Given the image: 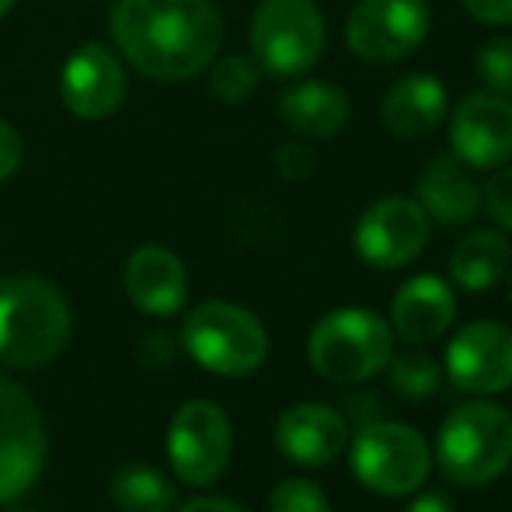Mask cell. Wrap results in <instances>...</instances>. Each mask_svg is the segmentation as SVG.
<instances>
[{
	"mask_svg": "<svg viewBox=\"0 0 512 512\" xmlns=\"http://www.w3.org/2000/svg\"><path fill=\"white\" fill-rule=\"evenodd\" d=\"M512 269V244L502 230L474 227L457 237L450 251V279L464 293H488Z\"/></svg>",
	"mask_w": 512,
	"mask_h": 512,
	"instance_id": "44dd1931",
	"label": "cell"
},
{
	"mask_svg": "<svg viewBox=\"0 0 512 512\" xmlns=\"http://www.w3.org/2000/svg\"><path fill=\"white\" fill-rule=\"evenodd\" d=\"M276 443L293 464L328 467L331 460L342 457L345 443H349V425L335 408L321 405V401H304L279 415Z\"/></svg>",
	"mask_w": 512,
	"mask_h": 512,
	"instance_id": "9a60e30c",
	"label": "cell"
},
{
	"mask_svg": "<svg viewBox=\"0 0 512 512\" xmlns=\"http://www.w3.org/2000/svg\"><path fill=\"white\" fill-rule=\"evenodd\" d=\"M182 342L189 356L220 377H248L269 356V331L251 310L230 300H206L185 317Z\"/></svg>",
	"mask_w": 512,
	"mask_h": 512,
	"instance_id": "8992f818",
	"label": "cell"
},
{
	"mask_svg": "<svg viewBox=\"0 0 512 512\" xmlns=\"http://www.w3.org/2000/svg\"><path fill=\"white\" fill-rule=\"evenodd\" d=\"M122 283H126L129 300L154 317L175 314L189 297V272H185L182 258L164 244L136 248L122 269Z\"/></svg>",
	"mask_w": 512,
	"mask_h": 512,
	"instance_id": "ac0fdd59",
	"label": "cell"
},
{
	"mask_svg": "<svg viewBox=\"0 0 512 512\" xmlns=\"http://www.w3.org/2000/svg\"><path fill=\"white\" fill-rule=\"evenodd\" d=\"M405 512H457V509H453V502L446 499V495L432 492V495H418Z\"/></svg>",
	"mask_w": 512,
	"mask_h": 512,
	"instance_id": "1f68e13d",
	"label": "cell"
},
{
	"mask_svg": "<svg viewBox=\"0 0 512 512\" xmlns=\"http://www.w3.org/2000/svg\"><path fill=\"white\" fill-rule=\"evenodd\" d=\"M349 460L359 485L384 499H401L425 485L432 471V446L411 425L370 422L352 439Z\"/></svg>",
	"mask_w": 512,
	"mask_h": 512,
	"instance_id": "52a82bcc",
	"label": "cell"
},
{
	"mask_svg": "<svg viewBox=\"0 0 512 512\" xmlns=\"http://www.w3.org/2000/svg\"><path fill=\"white\" fill-rule=\"evenodd\" d=\"M60 98L77 119H108L119 112L122 98H126V70L115 60L112 49L88 42V46L74 49L70 60L63 63Z\"/></svg>",
	"mask_w": 512,
	"mask_h": 512,
	"instance_id": "5bb4252c",
	"label": "cell"
},
{
	"mask_svg": "<svg viewBox=\"0 0 512 512\" xmlns=\"http://www.w3.org/2000/svg\"><path fill=\"white\" fill-rule=\"evenodd\" d=\"M474 70H478L481 88L512 98V35H495V39H488L485 46L478 49Z\"/></svg>",
	"mask_w": 512,
	"mask_h": 512,
	"instance_id": "d4e9b609",
	"label": "cell"
},
{
	"mask_svg": "<svg viewBox=\"0 0 512 512\" xmlns=\"http://www.w3.org/2000/svg\"><path fill=\"white\" fill-rule=\"evenodd\" d=\"M415 199L429 213V220L443 223V227H464V223H471L485 209V189H481V182L453 154H439L425 164L422 178H418Z\"/></svg>",
	"mask_w": 512,
	"mask_h": 512,
	"instance_id": "d6986e66",
	"label": "cell"
},
{
	"mask_svg": "<svg viewBox=\"0 0 512 512\" xmlns=\"http://www.w3.org/2000/svg\"><path fill=\"white\" fill-rule=\"evenodd\" d=\"M467 14L481 25H492V28H506L512 25V0H460Z\"/></svg>",
	"mask_w": 512,
	"mask_h": 512,
	"instance_id": "f1b7e54d",
	"label": "cell"
},
{
	"mask_svg": "<svg viewBox=\"0 0 512 512\" xmlns=\"http://www.w3.org/2000/svg\"><path fill=\"white\" fill-rule=\"evenodd\" d=\"M509 300H512V279H509Z\"/></svg>",
	"mask_w": 512,
	"mask_h": 512,
	"instance_id": "836d02e7",
	"label": "cell"
},
{
	"mask_svg": "<svg viewBox=\"0 0 512 512\" xmlns=\"http://www.w3.org/2000/svg\"><path fill=\"white\" fill-rule=\"evenodd\" d=\"M429 28V0H359L345 18V46L359 63L394 67L422 49Z\"/></svg>",
	"mask_w": 512,
	"mask_h": 512,
	"instance_id": "ba28073f",
	"label": "cell"
},
{
	"mask_svg": "<svg viewBox=\"0 0 512 512\" xmlns=\"http://www.w3.org/2000/svg\"><path fill=\"white\" fill-rule=\"evenodd\" d=\"M14 4H18V0H0V18H4V14L11 11Z\"/></svg>",
	"mask_w": 512,
	"mask_h": 512,
	"instance_id": "d6a6232c",
	"label": "cell"
},
{
	"mask_svg": "<svg viewBox=\"0 0 512 512\" xmlns=\"http://www.w3.org/2000/svg\"><path fill=\"white\" fill-rule=\"evenodd\" d=\"M450 115V95L436 74H408L380 98V122L398 140H425Z\"/></svg>",
	"mask_w": 512,
	"mask_h": 512,
	"instance_id": "e0dca14e",
	"label": "cell"
},
{
	"mask_svg": "<svg viewBox=\"0 0 512 512\" xmlns=\"http://www.w3.org/2000/svg\"><path fill=\"white\" fill-rule=\"evenodd\" d=\"M108 25L122 60L161 84L192 81L223 49L213 0H119Z\"/></svg>",
	"mask_w": 512,
	"mask_h": 512,
	"instance_id": "6da1fadb",
	"label": "cell"
},
{
	"mask_svg": "<svg viewBox=\"0 0 512 512\" xmlns=\"http://www.w3.org/2000/svg\"><path fill=\"white\" fill-rule=\"evenodd\" d=\"M387 366H391L394 391L405 394V398H432V394L439 391V380H443L439 363L422 349H405V352H398V356L391 352Z\"/></svg>",
	"mask_w": 512,
	"mask_h": 512,
	"instance_id": "cb8c5ba5",
	"label": "cell"
},
{
	"mask_svg": "<svg viewBox=\"0 0 512 512\" xmlns=\"http://www.w3.org/2000/svg\"><path fill=\"white\" fill-rule=\"evenodd\" d=\"M272 164H276V171L286 178V182H304L317 171V150L310 147V143H283V147L272 154Z\"/></svg>",
	"mask_w": 512,
	"mask_h": 512,
	"instance_id": "83f0119b",
	"label": "cell"
},
{
	"mask_svg": "<svg viewBox=\"0 0 512 512\" xmlns=\"http://www.w3.org/2000/svg\"><path fill=\"white\" fill-rule=\"evenodd\" d=\"M446 377L467 394H502L512 387V328L471 321L446 345Z\"/></svg>",
	"mask_w": 512,
	"mask_h": 512,
	"instance_id": "4fadbf2b",
	"label": "cell"
},
{
	"mask_svg": "<svg viewBox=\"0 0 512 512\" xmlns=\"http://www.w3.org/2000/svg\"><path fill=\"white\" fill-rule=\"evenodd\" d=\"M206 70H209V88H213V95L230 105L248 102L258 91V84H262V67L255 63V56H241V53L216 56Z\"/></svg>",
	"mask_w": 512,
	"mask_h": 512,
	"instance_id": "603a6c76",
	"label": "cell"
},
{
	"mask_svg": "<svg viewBox=\"0 0 512 512\" xmlns=\"http://www.w3.org/2000/svg\"><path fill=\"white\" fill-rule=\"evenodd\" d=\"M394 328L370 307H338L307 338L310 366L331 384H363L387 366Z\"/></svg>",
	"mask_w": 512,
	"mask_h": 512,
	"instance_id": "277c9868",
	"label": "cell"
},
{
	"mask_svg": "<svg viewBox=\"0 0 512 512\" xmlns=\"http://www.w3.org/2000/svg\"><path fill=\"white\" fill-rule=\"evenodd\" d=\"M234 432L230 418L216 401H185L168 429V457L175 474L192 488H206L227 471Z\"/></svg>",
	"mask_w": 512,
	"mask_h": 512,
	"instance_id": "8fae6325",
	"label": "cell"
},
{
	"mask_svg": "<svg viewBox=\"0 0 512 512\" xmlns=\"http://www.w3.org/2000/svg\"><path fill=\"white\" fill-rule=\"evenodd\" d=\"M436 464L453 485L481 488L512 467V411L495 401H467L443 418Z\"/></svg>",
	"mask_w": 512,
	"mask_h": 512,
	"instance_id": "3957f363",
	"label": "cell"
},
{
	"mask_svg": "<svg viewBox=\"0 0 512 512\" xmlns=\"http://www.w3.org/2000/svg\"><path fill=\"white\" fill-rule=\"evenodd\" d=\"M248 39L262 74L300 77L328 49V21L317 0H258Z\"/></svg>",
	"mask_w": 512,
	"mask_h": 512,
	"instance_id": "5b68a950",
	"label": "cell"
},
{
	"mask_svg": "<svg viewBox=\"0 0 512 512\" xmlns=\"http://www.w3.org/2000/svg\"><path fill=\"white\" fill-rule=\"evenodd\" d=\"M432 237V220L411 196H384L359 213L352 244L370 269L394 272L415 262Z\"/></svg>",
	"mask_w": 512,
	"mask_h": 512,
	"instance_id": "9c48e42d",
	"label": "cell"
},
{
	"mask_svg": "<svg viewBox=\"0 0 512 512\" xmlns=\"http://www.w3.org/2000/svg\"><path fill=\"white\" fill-rule=\"evenodd\" d=\"M269 512H331V502L321 492V485H314V481L286 478L272 488Z\"/></svg>",
	"mask_w": 512,
	"mask_h": 512,
	"instance_id": "484cf974",
	"label": "cell"
},
{
	"mask_svg": "<svg viewBox=\"0 0 512 512\" xmlns=\"http://www.w3.org/2000/svg\"><path fill=\"white\" fill-rule=\"evenodd\" d=\"M276 112L283 126L290 129L297 140L321 143L331 140L345 129L352 115L349 95L331 81H297L286 88L276 102Z\"/></svg>",
	"mask_w": 512,
	"mask_h": 512,
	"instance_id": "ffe728a7",
	"label": "cell"
},
{
	"mask_svg": "<svg viewBox=\"0 0 512 512\" xmlns=\"http://www.w3.org/2000/svg\"><path fill=\"white\" fill-rule=\"evenodd\" d=\"M49 439L35 398L0 373V502H14L39 481Z\"/></svg>",
	"mask_w": 512,
	"mask_h": 512,
	"instance_id": "30bf717a",
	"label": "cell"
},
{
	"mask_svg": "<svg viewBox=\"0 0 512 512\" xmlns=\"http://www.w3.org/2000/svg\"><path fill=\"white\" fill-rule=\"evenodd\" d=\"M481 189H485V209L492 213V220L499 223V230L512 234V161L495 168V175Z\"/></svg>",
	"mask_w": 512,
	"mask_h": 512,
	"instance_id": "4316f807",
	"label": "cell"
},
{
	"mask_svg": "<svg viewBox=\"0 0 512 512\" xmlns=\"http://www.w3.org/2000/svg\"><path fill=\"white\" fill-rule=\"evenodd\" d=\"M74 335L63 293L42 276H0V363L39 370L63 356Z\"/></svg>",
	"mask_w": 512,
	"mask_h": 512,
	"instance_id": "7a4b0ae2",
	"label": "cell"
},
{
	"mask_svg": "<svg viewBox=\"0 0 512 512\" xmlns=\"http://www.w3.org/2000/svg\"><path fill=\"white\" fill-rule=\"evenodd\" d=\"M178 512H248V509L230 499H192L189 506H182Z\"/></svg>",
	"mask_w": 512,
	"mask_h": 512,
	"instance_id": "4dcf8cb0",
	"label": "cell"
},
{
	"mask_svg": "<svg viewBox=\"0 0 512 512\" xmlns=\"http://www.w3.org/2000/svg\"><path fill=\"white\" fill-rule=\"evenodd\" d=\"M21 161H25V143H21V133L7 122H0V182L11 175H18Z\"/></svg>",
	"mask_w": 512,
	"mask_h": 512,
	"instance_id": "f546056e",
	"label": "cell"
},
{
	"mask_svg": "<svg viewBox=\"0 0 512 512\" xmlns=\"http://www.w3.org/2000/svg\"><path fill=\"white\" fill-rule=\"evenodd\" d=\"M450 154L471 171H495L512 161V98L481 88L450 108Z\"/></svg>",
	"mask_w": 512,
	"mask_h": 512,
	"instance_id": "7c38bea8",
	"label": "cell"
},
{
	"mask_svg": "<svg viewBox=\"0 0 512 512\" xmlns=\"http://www.w3.org/2000/svg\"><path fill=\"white\" fill-rule=\"evenodd\" d=\"M457 321V293L446 279L422 272L398 286L391 304V328L408 345H429Z\"/></svg>",
	"mask_w": 512,
	"mask_h": 512,
	"instance_id": "2e32d148",
	"label": "cell"
},
{
	"mask_svg": "<svg viewBox=\"0 0 512 512\" xmlns=\"http://www.w3.org/2000/svg\"><path fill=\"white\" fill-rule=\"evenodd\" d=\"M108 495L122 512H171L175 506V488L161 471L147 464H129L115 467L108 478Z\"/></svg>",
	"mask_w": 512,
	"mask_h": 512,
	"instance_id": "7402d4cb",
	"label": "cell"
}]
</instances>
